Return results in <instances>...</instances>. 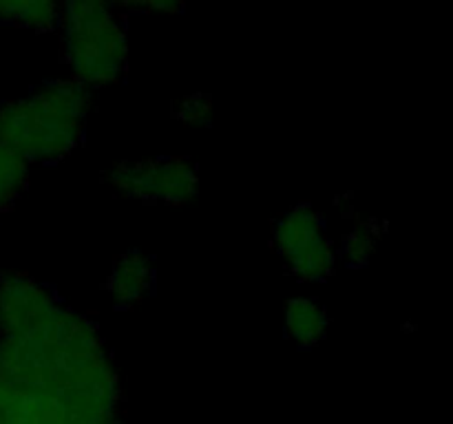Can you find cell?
I'll return each instance as SVG.
<instances>
[{"mask_svg":"<svg viewBox=\"0 0 453 424\" xmlns=\"http://www.w3.org/2000/svg\"><path fill=\"white\" fill-rule=\"evenodd\" d=\"M115 193L144 203L186 206L199 193V170L184 155L115 163L106 172Z\"/></svg>","mask_w":453,"mask_h":424,"instance_id":"5b68a950","label":"cell"},{"mask_svg":"<svg viewBox=\"0 0 453 424\" xmlns=\"http://www.w3.org/2000/svg\"><path fill=\"white\" fill-rule=\"evenodd\" d=\"M93 91L71 78L49 80L0 104V144L27 163H56L84 140Z\"/></svg>","mask_w":453,"mask_h":424,"instance_id":"7a4b0ae2","label":"cell"},{"mask_svg":"<svg viewBox=\"0 0 453 424\" xmlns=\"http://www.w3.org/2000/svg\"><path fill=\"white\" fill-rule=\"evenodd\" d=\"M60 31L71 80L93 91L124 78L128 66V31L118 4L102 0L62 4Z\"/></svg>","mask_w":453,"mask_h":424,"instance_id":"3957f363","label":"cell"},{"mask_svg":"<svg viewBox=\"0 0 453 424\" xmlns=\"http://www.w3.org/2000/svg\"><path fill=\"white\" fill-rule=\"evenodd\" d=\"M106 290L118 309L135 307L153 294L155 261L140 250L124 252L111 268Z\"/></svg>","mask_w":453,"mask_h":424,"instance_id":"52a82bcc","label":"cell"},{"mask_svg":"<svg viewBox=\"0 0 453 424\" xmlns=\"http://www.w3.org/2000/svg\"><path fill=\"white\" fill-rule=\"evenodd\" d=\"M283 327L286 336L296 347H317L323 343L330 329V316L326 307L312 296H295L283 309Z\"/></svg>","mask_w":453,"mask_h":424,"instance_id":"ba28073f","label":"cell"},{"mask_svg":"<svg viewBox=\"0 0 453 424\" xmlns=\"http://www.w3.org/2000/svg\"><path fill=\"white\" fill-rule=\"evenodd\" d=\"M385 230L379 219H358L341 238V246L336 247V254L349 268H365L376 254L380 238Z\"/></svg>","mask_w":453,"mask_h":424,"instance_id":"30bf717a","label":"cell"},{"mask_svg":"<svg viewBox=\"0 0 453 424\" xmlns=\"http://www.w3.org/2000/svg\"><path fill=\"white\" fill-rule=\"evenodd\" d=\"M119 9H127V11L135 13H168V16H175L180 13L181 4L180 3H162V0H149V3H128V4H118Z\"/></svg>","mask_w":453,"mask_h":424,"instance_id":"4fadbf2b","label":"cell"},{"mask_svg":"<svg viewBox=\"0 0 453 424\" xmlns=\"http://www.w3.org/2000/svg\"><path fill=\"white\" fill-rule=\"evenodd\" d=\"M62 4L53 0H0V22L31 31L60 29Z\"/></svg>","mask_w":453,"mask_h":424,"instance_id":"9c48e42d","label":"cell"},{"mask_svg":"<svg viewBox=\"0 0 453 424\" xmlns=\"http://www.w3.org/2000/svg\"><path fill=\"white\" fill-rule=\"evenodd\" d=\"M29 184V163L0 144V215L9 210Z\"/></svg>","mask_w":453,"mask_h":424,"instance_id":"8fae6325","label":"cell"},{"mask_svg":"<svg viewBox=\"0 0 453 424\" xmlns=\"http://www.w3.org/2000/svg\"><path fill=\"white\" fill-rule=\"evenodd\" d=\"M62 300L47 283L25 272L0 274V336H16L47 321Z\"/></svg>","mask_w":453,"mask_h":424,"instance_id":"8992f818","label":"cell"},{"mask_svg":"<svg viewBox=\"0 0 453 424\" xmlns=\"http://www.w3.org/2000/svg\"><path fill=\"white\" fill-rule=\"evenodd\" d=\"M212 113H215V104L206 93H190V95L181 97L175 106L177 119L190 128L211 126Z\"/></svg>","mask_w":453,"mask_h":424,"instance_id":"7c38bea8","label":"cell"},{"mask_svg":"<svg viewBox=\"0 0 453 424\" xmlns=\"http://www.w3.org/2000/svg\"><path fill=\"white\" fill-rule=\"evenodd\" d=\"M0 378L53 393L84 424H119L118 367L96 322L65 303L34 329L0 336Z\"/></svg>","mask_w":453,"mask_h":424,"instance_id":"6da1fadb","label":"cell"},{"mask_svg":"<svg viewBox=\"0 0 453 424\" xmlns=\"http://www.w3.org/2000/svg\"><path fill=\"white\" fill-rule=\"evenodd\" d=\"M273 246L288 272L303 283L327 281L339 263L326 221L308 203H299L279 216L273 228Z\"/></svg>","mask_w":453,"mask_h":424,"instance_id":"277c9868","label":"cell"}]
</instances>
